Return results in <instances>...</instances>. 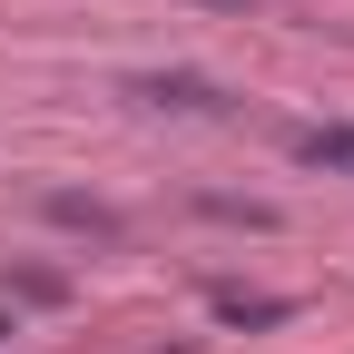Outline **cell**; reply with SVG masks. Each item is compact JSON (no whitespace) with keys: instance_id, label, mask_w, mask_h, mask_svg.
I'll return each mask as SVG.
<instances>
[{"instance_id":"obj_3","label":"cell","mask_w":354,"mask_h":354,"mask_svg":"<svg viewBox=\"0 0 354 354\" xmlns=\"http://www.w3.org/2000/svg\"><path fill=\"white\" fill-rule=\"evenodd\" d=\"M207 305H216V325H286V315H295L286 295H246V286H216Z\"/></svg>"},{"instance_id":"obj_2","label":"cell","mask_w":354,"mask_h":354,"mask_svg":"<svg viewBox=\"0 0 354 354\" xmlns=\"http://www.w3.org/2000/svg\"><path fill=\"white\" fill-rule=\"evenodd\" d=\"M295 167H325V177H354V128H295Z\"/></svg>"},{"instance_id":"obj_5","label":"cell","mask_w":354,"mask_h":354,"mask_svg":"<svg viewBox=\"0 0 354 354\" xmlns=\"http://www.w3.org/2000/svg\"><path fill=\"white\" fill-rule=\"evenodd\" d=\"M207 216H236V227H276V207H246V197H207Z\"/></svg>"},{"instance_id":"obj_4","label":"cell","mask_w":354,"mask_h":354,"mask_svg":"<svg viewBox=\"0 0 354 354\" xmlns=\"http://www.w3.org/2000/svg\"><path fill=\"white\" fill-rule=\"evenodd\" d=\"M50 227H88V236H109L118 216H109L99 197H50Z\"/></svg>"},{"instance_id":"obj_1","label":"cell","mask_w":354,"mask_h":354,"mask_svg":"<svg viewBox=\"0 0 354 354\" xmlns=\"http://www.w3.org/2000/svg\"><path fill=\"white\" fill-rule=\"evenodd\" d=\"M138 109H177V118H227V88H216L207 69H138V79H118Z\"/></svg>"}]
</instances>
